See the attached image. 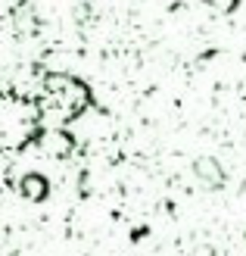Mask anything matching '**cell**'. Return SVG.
<instances>
[{"label": "cell", "mask_w": 246, "mask_h": 256, "mask_svg": "<svg viewBox=\"0 0 246 256\" xmlns=\"http://www.w3.org/2000/svg\"><path fill=\"white\" fill-rule=\"evenodd\" d=\"M44 147H47V153L66 156V153L72 150V138H69V134H62V132H50V134L44 138Z\"/></svg>", "instance_id": "3957f363"}, {"label": "cell", "mask_w": 246, "mask_h": 256, "mask_svg": "<svg viewBox=\"0 0 246 256\" xmlns=\"http://www.w3.org/2000/svg\"><path fill=\"white\" fill-rule=\"evenodd\" d=\"M197 175H200V182L206 188H222L225 184V169L215 160H200L197 162Z\"/></svg>", "instance_id": "6da1fadb"}, {"label": "cell", "mask_w": 246, "mask_h": 256, "mask_svg": "<svg viewBox=\"0 0 246 256\" xmlns=\"http://www.w3.org/2000/svg\"><path fill=\"white\" fill-rule=\"evenodd\" d=\"M212 4H215L218 10H231V6H234V0H212Z\"/></svg>", "instance_id": "277c9868"}, {"label": "cell", "mask_w": 246, "mask_h": 256, "mask_svg": "<svg viewBox=\"0 0 246 256\" xmlns=\"http://www.w3.org/2000/svg\"><path fill=\"white\" fill-rule=\"evenodd\" d=\"M47 190H50V184H47L44 175H25V182H22V194H25V200L41 203V200L47 197Z\"/></svg>", "instance_id": "7a4b0ae2"}]
</instances>
